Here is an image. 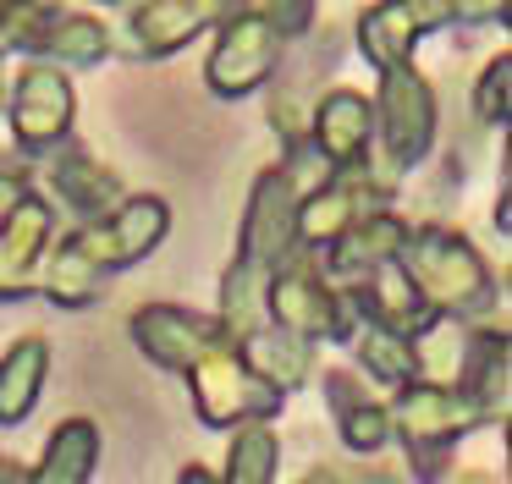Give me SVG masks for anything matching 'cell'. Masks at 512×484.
<instances>
[{
    "mask_svg": "<svg viewBox=\"0 0 512 484\" xmlns=\"http://www.w3.org/2000/svg\"><path fill=\"white\" fill-rule=\"evenodd\" d=\"M397 264L435 319H479L485 308H496L490 264L479 259L474 242L446 226H413L397 248Z\"/></svg>",
    "mask_w": 512,
    "mask_h": 484,
    "instance_id": "6da1fadb",
    "label": "cell"
},
{
    "mask_svg": "<svg viewBox=\"0 0 512 484\" xmlns=\"http://www.w3.org/2000/svg\"><path fill=\"white\" fill-rule=\"evenodd\" d=\"M391 418H397L391 429L402 435V446H408V457H413V468H419L424 484L446 479V446L479 424V413L452 391V385H424V380L402 385Z\"/></svg>",
    "mask_w": 512,
    "mask_h": 484,
    "instance_id": "7a4b0ae2",
    "label": "cell"
},
{
    "mask_svg": "<svg viewBox=\"0 0 512 484\" xmlns=\"http://www.w3.org/2000/svg\"><path fill=\"white\" fill-rule=\"evenodd\" d=\"M375 127H380V149L397 171H413L419 160H430L435 149V127H441V99H435L430 77H419L413 66H391L380 72V105Z\"/></svg>",
    "mask_w": 512,
    "mask_h": 484,
    "instance_id": "3957f363",
    "label": "cell"
},
{
    "mask_svg": "<svg viewBox=\"0 0 512 484\" xmlns=\"http://www.w3.org/2000/svg\"><path fill=\"white\" fill-rule=\"evenodd\" d=\"M265 308L276 319V330L309 341V347L314 341H347L358 330L353 303L342 292H331L314 264H281L265 281Z\"/></svg>",
    "mask_w": 512,
    "mask_h": 484,
    "instance_id": "277c9868",
    "label": "cell"
},
{
    "mask_svg": "<svg viewBox=\"0 0 512 484\" xmlns=\"http://www.w3.org/2000/svg\"><path fill=\"white\" fill-rule=\"evenodd\" d=\"M188 385H193V407L210 429H232V424H265L270 413L281 407V396L259 380L254 369L243 363L237 347H210L199 363L188 369Z\"/></svg>",
    "mask_w": 512,
    "mask_h": 484,
    "instance_id": "5b68a950",
    "label": "cell"
},
{
    "mask_svg": "<svg viewBox=\"0 0 512 484\" xmlns=\"http://www.w3.org/2000/svg\"><path fill=\"white\" fill-rule=\"evenodd\" d=\"M281 44H287V39L270 28L259 6L226 11L221 33H215V50H210V61H204V83H210L221 99L254 94L259 83H270V77H276Z\"/></svg>",
    "mask_w": 512,
    "mask_h": 484,
    "instance_id": "8992f818",
    "label": "cell"
},
{
    "mask_svg": "<svg viewBox=\"0 0 512 484\" xmlns=\"http://www.w3.org/2000/svg\"><path fill=\"white\" fill-rule=\"evenodd\" d=\"M166 231H171V204L160 193H138V198H122L105 220H89L83 231H72V242H78V253L94 270L111 275L149 259L166 242Z\"/></svg>",
    "mask_w": 512,
    "mask_h": 484,
    "instance_id": "52a82bcc",
    "label": "cell"
},
{
    "mask_svg": "<svg viewBox=\"0 0 512 484\" xmlns=\"http://www.w3.org/2000/svg\"><path fill=\"white\" fill-rule=\"evenodd\" d=\"M72 116H78V99H72L67 72L34 61L12 88V138L23 154H45L56 149L61 138L72 132Z\"/></svg>",
    "mask_w": 512,
    "mask_h": 484,
    "instance_id": "ba28073f",
    "label": "cell"
},
{
    "mask_svg": "<svg viewBox=\"0 0 512 484\" xmlns=\"http://www.w3.org/2000/svg\"><path fill=\"white\" fill-rule=\"evenodd\" d=\"M298 248V193H292L287 171L270 165L259 171L254 193H248V220H243V253L237 259L270 270V264H287V253Z\"/></svg>",
    "mask_w": 512,
    "mask_h": 484,
    "instance_id": "9c48e42d",
    "label": "cell"
},
{
    "mask_svg": "<svg viewBox=\"0 0 512 484\" xmlns=\"http://www.w3.org/2000/svg\"><path fill=\"white\" fill-rule=\"evenodd\" d=\"M127 330H133L138 352H144L149 363H160V369H182V374H188L210 347H221V330H215L210 314L171 308V303H144Z\"/></svg>",
    "mask_w": 512,
    "mask_h": 484,
    "instance_id": "30bf717a",
    "label": "cell"
},
{
    "mask_svg": "<svg viewBox=\"0 0 512 484\" xmlns=\"http://www.w3.org/2000/svg\"><path fill=\"white\" fill-rule=\"evenodd\" d=\"M369 132H375V110H369L364 94H353V88H331V94L314 105V154H320L331 171H347V165L364 160L369 149Z\"/></svg>",
    "mask_w": 512,
    "mask_h": 484,
    "instance_id": "8fae6325",
    "label": "cell"
},
{
    "mask_svg": "<svg viewBox=\"0 0 512 484\" xmlns=\"http://www.w3.org/2000/svg\"><path fill=\"white\" fill-rule=\"evenodd\" d=\"M210 22H221V6L210 0H144L127 11V44L138 55H171L199 39Z\"/></svg>",
    "mask_w": 512,
    "mask_h": 484,
    "instance_id": "7c38bea8",
    "label": "cell"
},
{
    "mask_svg": "<svg viewBox=\"0 0 512 484\" xmlns=\"http://www.w3.org/2000/svg\"><path fill=\"white\" fill-rule=\"evenodd\" d=\"M457 396L485 418H501L507 407V336L501 330H468L463 336V358H457Z\"/></svg>",
    "mask_w": 512,
    "mask_h": 484,
    "instance_id": "4fadbf2b",
    "label": "cell"
},
{
    "mask_svg": "<svg viewBox=\"0 0 512 484\" xmlns=\"http://www.w3.org/2000/svg\"><path fill=\"white\" fill-rule=\"evenodd\" d=\"M45 374H50V347L45 336H17L0 358V429L28 424V413L45 396Z\"/></svg>",
    "mask_w": 512,
    "mask_h": 484,
    "instance_id": "5bb4252c",
    "label": "cell"
},
{
    "mask_svg": "<svg viewBox=\"0 0 512 484\" xmlns=\"http://www.w3.org/2000/svg\"><path fill=\"white\" fill-rule=\"evenodd\" d=\"M34 55H45V66H100L111 55V33L89 11H50V22L39 28V39L28 44Z\"/></svg>",
    "mask_w": 512,
    "mask_h": 484,
    "instance_id": "9a60e30c",
    "label": "cell"
},
{
    "mask_svg": "<svg viewBox=\"0 0 512 484\" xmlns=\"http://www.w3.org/2000/svg\"><path fill=\"white\" fill-rule=\"evenodd\" d=\"M402 237H408V226H402L391 209H375V215H358L353 226L336 237V253H331V270L347 275V281H358V275L380 270V264L397 259Z\"/></svg>",
    "mask_w": 512,
    "mask_h": 484,
    "instance_id": "2e32d148",
    "label": "cell"
},
{
    "mask_svg": "<svg viewBox=\"0 0 512 484\" xmlns=\"http://www.w3.org/2000/svg\"><path fill=\"white\" fill-rule=\"evenodd\" d=\"M94 468H100V429H94V418H61L39 468L23 484H89Z\"/></svg>",
    "mask_w": 512,
    "mask_h": 484,
    "instance_id": "e0dca14e",
    "label": "cell"
},
{
    "mask_svg": "<svg viewBox=\"0 0 512 484\" xmlns=\"http://www.w3.org/2000/svg\"><path fill=\"white\" fill-rule=\"evenodd\" d=\"M50 182H56V193L67 198L72 209H83V215H94V220H105L116 204H122L116 171L100 165L89 149H61V160L50 165Z\"/></svg>",
    "mask_w": 512,
    "mask_h": 484,
    "instance_id": "ac0fdd59",
    "label": "cell"
},
{
    "mask_svg": "<svg viewBox=\"0 0 512 484\" xmlns=\"http://www.w3.org/2000/svg\"><path fill=\"white\" fill-rule=\"evenodd\" d=\"M237 352H243V363L276 396L292 391V385H303V374L314 369V347H309V341H298V336H287V330H259V336H248Z\"/></svg>",
    "mask_w": 512,
    "mask_h": 484,
    "instance_id": "d6986e66",
    "label": "cell"
},
{
    "mask_svg": "<svg viewBox=\"0 0 512 484\" xmlns=\"http://www.w3.org/2000/svg\"><path fill=\"white\" fill-rule=\"evenodd\" d=\"M413 44H419V22H413L408 6H369L358 17V50L375 72H391V66H408Z\"/></svg>",
    "mask_w": 512,
    "mask_h": 484,
    "instance_id": "ffe728a7",
    "label": "cell"
},
{
    "mask_svg": "<svg viewBox=\"0 0 512 484\" xmlns=\"http://www.w3.org/2000/svg\"><path fill=\"white\" fill-rule=\"evenodd\" d=\"M259 303H265V270L237 259L221 281V314H215L226 347H243L248 336H259Z\"/></svg>",
    "mask_w": 512,
    "mask_h": 484,
    "instance_id": "44dd1931",
    "label": "cell"
},
{
    "mask_svg": "<svg viewBox=\"0 0 512 484\" xmlns=\"http://www.w3.org/2000/svg\"><path fill=\"white\" fill-rule=\"evenodd\" d=\"M353 220H358V204H353V193H347V182L336 176L331 187H320L314 198L298 204V242H309V248H331Z\"/></svg>",
    "mask_w": 512,
    "mask_h": 484,
    "instance_id": "7402d4cb",
    "label": "cell"
},
{
    "mask_svg": "<svg viewBox=\"0 0 512 484\" xmlns=\"http://www.w3.org/2000/svg\"><path fill=\"white\" fill-rule=\"evenodd\" d=\"M100 281H105V275L94 270V264L78 253V242L67 237L56 248V259H50V270H45V297L56 308H83V303L100 297Z\"/></svg>",
    "mask_w": 512,
    "mask_h": 484,
    "instance_id": "603a6c76",
    "label": "cell"
},
{
    "mask_svg": "<svg viewBox=\"0 0 512 484\" xmlns=\"http://www.w3.org/2000/svg\"><path fill=\"white\" fill-rule=\"evenodd\" d=\"M276 435H270V424H243L232 440V451H226V473L221 484H276Z\"/></svg>",
    "mask_w": 512,
    "mask_h": 484,
    "instance_id": "cb8c5ba5",
    "label": "cell"
},
{
    "mask_svg": "<svg viewBox=\"0 0 512 484\" xmlns=\"http://www.w3.org/2000/svg\"><path fill=\"white\" fill-rule=\"evenodd\" d=\"M358 363L375 374L380 385H419V363H413V341L386 336V330H364L358 336Z\"/></svg>",
    "mask_w": 512,
    "mask_h": 484,
    "instance_id": "d4e9b609",
    "label": "cell"
},
{
    "mask_svg": "<svg viewBox=\"0 0 512 484\" xmlns=\"http://www.w3.org/2000/svg\"><path fill=\"white\" fill-rule=\"evenodd\" d=\"M474 116L485 121V127H507V116H512V55L507 50L490 55L485 72H479V83H474Z\"/></svg>",
    "mask_w": 512,
    "mask_h": 484,
    "instance_id": "484cf974",
    "label": "cell"
},
{
    "mask_svg": "<svg viewBox=\"0 0 512 484\" xmlns=\"http://www.w3.org/2000/svg\"><path fill=\"white\" fill-rule=\"evenodd\" d=\"M336 429H342V446L347 451H364V457H369V451H380L391 440V413L364 396L358 407H347V413L336 418Z\"/></svg>",
    "mask_w": 512,
    "mask_h": 484,
    "instance_id": "4316f807",
    "label": "cell"
},
{
    "mask_svg": "<svg viewBox=\"0 0 512 484\" xmlns=\"http://www.w3.org/2000/svg\"><path fill=\"white\" fill-rule=\"evenodd\" d=\"M50 11L56 6H0V61L23 50V44H34L39 28L50 22Z\"/></svg>",
    "mask_w": 512,
    "mask_h": 484,
    "instance_id": "83f0119b",
    "label": "cell"
},
{
    "mask_svg": "<svg viewBox=\"0 0 512 484\" xmlns=\"http://www.w3.org/2000/svg\"><path fill=\"white\" fill-rule=\"evenodd\" d=\"M28 182H34V171H28L17 154H0V220L28 198Z\"/></svg>",
    "mask_w": 512,
    "mask_h": 484,
    "instance_id": "f1b7e54d",
    "label": "cell"
},
{
    "mask_svg": "<svg viewBox=\"0 0 512 484\" xmlns=\"http://www.w3.org/2000/svg\"><path fill=\"white\" fill-rule=\"evenodd\" d=\"M325 396H331L336 418H342L347 407H358V402H364V391H358V380H347V369H331V374H325Z\"/></svg>",
    "mask_w": 512,
    "mask_h": 484,
    "instance_id": "f546056e",
    "label": "cell"
},
{
    "mask_svg": "<svg viewBox=\"0 0 512 484\" xmlns=\"http://www.w3.org/2000/svg\"><path fill=\"white\" fill-rule=\"evenodd\" d=\"M446 484H501V473H479V468H457V473H446Z\"/></svg>",
    "mask_w": 512,
    "mask_h": 484,
    "instance_id": "4dcf8cb0",
    "label": "cell"
},
{
    "mask_svg": "<svg viewBox=\"0 0 512 484\" xmlns=\"http://www.w3.org/2000/svg\"><path fill=\"white\" fill-rule=\"evenodd\" d=\"M177 484H215V473L204 468V462H188V468H182V479Z\"/></svg>",
    "mask_w": 512,
    "mask_h": 484,
    "instance_id": "1f68e13d",
    "label": "cell"
},
{
    "mask_svg": "<svg viewBox=\"0 0 512 484\" xmlns=\"http://www.w3.org/2000/svg\"><path fill=\"white\" fill-rule=\"evenodd\" d=\"M0 484H23V479H17V462L12 457H0Z\"/></svg>",
    "mask_w": 512,
    "mask_h": 484,
    "instance_id": "d6a6232c",
    "label": "cell"
},
{
    "mask_svg": "<svg viewBox=\"0 0 512 484\" xmlns=\"http://www.w3.org/2000/svg\"><path fill=\"white\" fill-rule=\"evenodd\" d=\"M0 105H6V83H0Z\"/></svg>",
    "mask_w": 512,
    "mask_h": 484,
    "instance_id": "836d02e7",
    "label": "cell"
}]
</instances>
